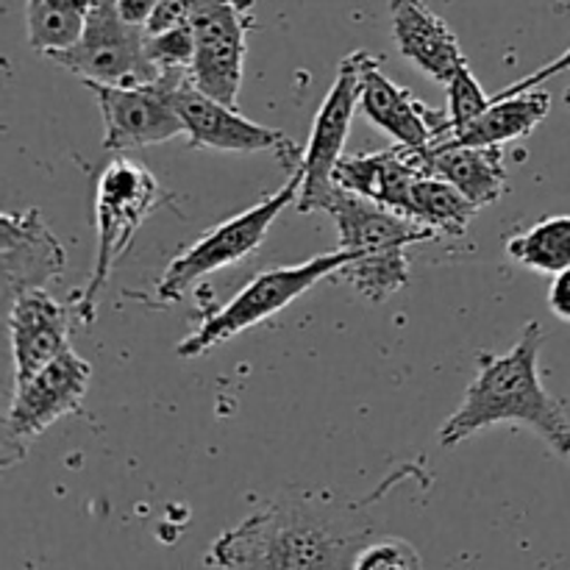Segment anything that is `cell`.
<instances>
[{
	"label": "cell",
	"instance_id": "cell-28",
	"mask_svg": "<svg viewBox=\"0 0 570 570\" xmlns=\"http://www.w3.org/2000/svg\"><path fill=\"white\" fill-rule=\"evenodd\" d=\"M234 3H237V6H243L245 11H250V9H254V3H256V0H234Z\"/></svg>",
	"mask_w": 570,
	"mask_h": 570
},
{
	"label": "cell",
	"instance_id": "cell-14",
	"mask_svg": "<svg viewBox=\"0 0 570 570\" xmlns=\"http://www.w3.org/2000/svg\"><path fill=\"white\" fill-rule=\"evenodd\" d=\"M360 111L406 148H429L449 126V111L429 109L412 89L390 81L382 72V59L371 53L362 72Z\"/></svg>",
	"mask_w": 570,
	"mask_h": 570
},
{
	"label": "cell",
	"instance_id": "cell-5",
	"mask_svg": "<svg viewBox=\"0 0 570 570\" xmlns=\"http://www.w3.org/2000/svg\"><path fill=\"white\" fill-rule=\"evenodd\" d=\"M354 259L356 256L351 250L337 248L332 254L312 256L309 262H301V265H284L259 273L226 306H220L215 315L204 317L200 326L176 345V354L184 356V360L209 354L220 343H228L237 334L278 315L284 306L301 298L317 282L334 276V273H343V267H348Z\"/></svg>",
	"mask_w": 570,
	"mask_h": 570
},
{
	"label": "cell",
	"instance_id": "cell-15",
	"mask_svg": "<svg viewBox=\"0 0 570 570\" xmlns=\"http://www.w3.org/2000/svg\"><path fill=\"white\" fill-rule=\"evenodd\" d=\"M11 356H14V384L37 376L45 365L70 348V317L45 289H28L6 306Z\"/></svg>",
	"mask_w": 570,
	"mask_h": 570
},
{
	"label": "cell",
	"instance_id": "cell-9",
	"mask_svg": "<svg viewBox=\"0 0 570 570\" xmlns=\"http://www.w3.org/2000/svg\"><path fill=\"white\" fill-rule=\"evenodd\" d=\"M48 59L81 81L142 83L161 76V67L148 53V28L128 22L117 0H92L81 39Z\"/></svg>",
	"mask_w": 570,
	"mask_h": 570
},
{
	"label": "cell",
	"instance_id": "cell-21",
	"mask_svg": "<svg viewBox=\"0 0 570 570\" xmlns=\"http://www.w3.org/2000/svg\"><path fill=\"white\" fill-rule=\"evenodd\" d=\"M507 256L521 267L557 276L570 267V215H551L507 239Z\"/></svg>",
	"mask_w": 570,
	"mask_h": 570
},
{
	"label": "cell",
	"instance_id": "cell-4",
	"mask_svg": "<svg viewBox=\"0 0 570 570\" xmlns=\"http://www.w3.org/2000/svg\"><path fill=\"white\" fill-rule=\"evenodd\" d=\"M165 200L161 184L145 165L131 159H115L100 173L95 189V220H98V250L95 267L81 293L72 298L78 323L89 326L98 315V298L109 284L111 271L126 254L139 226L159 209Z\"/></svg>",
	"mask_w": 570,
	"mask_h": 570
},
{
	"label": "cell",
	"instance_id": "cell-23",
	"mask_svg": "<svg viewBox=\"0 0 570 570\" xmlns=\"http://www.w3.org/2000/svg\"><path fill=\"white\" fill-rule=\"evenodd\" d=\"M148 53L161 70H189L195 56V37L189 26L167 28V31L148 33Z\"/></svg>",
	"mask_w": 570,
	"mask_h": 570
},
{
	"label": "cell",
	"instance_id": "cell-16",
	"mask_svg": "<svg viewBox=\"0 0 570 570\" xmlns=\"http://www.w3.org/2000/svg\"><path fill=\"white\" fill-rule=\"evenodd\" d=\"M390 22L399 53L432 81L449 87L460 65L468 61L449 22L429 9L426 0H390Z\"/></svg>",
	"mask_w": 570,
	"mask_h": 570
},
{
	"label": "cell",
	"instance_id": "cell-6",
	"mask_svg": "<svg viewBox=\"0 0 570 570\" xmlns=\"http://www.w3.org/2000/svg\"><path fill=\"white\" fill-rule=\"evenodd\" d=\"M301 184H304V167H295L289 181L284 184L278 193L267 195L265 200H259L250 209L239 212L232 220L220 223V226L209 228L198 243L189 245L184 254H178L176 259L167 265L165 276H161L156 295L165 304L184 298L189 289L198 282H204L209 273L223 271L228 265H237L245 256L254 254L262 243H265L267 232L276 223V217L287 209L289 204H298Z\"/></svg>",
	"mask_w": 570,
	"mask_h": 570
},
{
	"label": "cell",
	"instance_id": "cell-25",
	"mask_svg": "<svg viewBox=\"0 0 570 570\" xmlns=\"http://www.w3.org/2000/svg\"><path fill=\"white\" fill-rule=\"evenodd\" d=\"M568 70H570V48H568L566 53H562V56H557V59L551 61V65L540 67V70H538V72H532V76L521 78V81L510 83V87H504V89H501V92H495V95H493V100H501V98H512V95H521V92H527V89H534V87H540V83H546V81H549V78H557V76H562V72H568Z\"/></svg>",
	"mask_w": 570,
	"mask_h": 570
},
{
	"label": "cell",
	"instance_id": "cell-13",
	"mask_svg": "<svg viewBox=\"0 0 570 570\" xmlns=\"http://www.w3.org/2000/svg\"><path fill=\"white\" fill-rule=\"evenodd\" d=\"M6 306L28 289H45L65 273L67 254L39 209L6 212L0 217Z\"/></svg>",
	"mask_w": 570,
	"mask_h": 570
},
{
	"label": "cell",
	"instance_id": "cell-27",
	"mask_svg": "<svg viewBox=\"0 0 570 570\" xmlns=\"http://www.w3.org/2000/svg\"><path fill=\"white\" fill-rule=\"evenodd\" d=\"M117 6H120V14L128 22H134V26H148V20L159 9L161 0H117Z\"/></svg>",
	"mask_w": 570,
	"mask_h": 570
},
{
	"label": "cell",
	"instance_id": "cell-3",
	"mask_svg": "<svg viewBox=\"0 0 570 570\" xmlns=\"http://www.w3.org/2000/svg\"><path fill=\"white\" fill-rule=\"evenodd\" d=\"M315 212H326L340 234L337 248L356 256L340 276L373 304H382L410 282L406 248L417 243H432L438 234L399 212L387 209L367 195L348 187L328 189Z\"/></svg>",
	"mask_w": 570,
	"mask_h": 570
},
{
	"label": "cell",
	"instance_id": "cell-18",
	"mask_svg": "<svg viewBox=\"0 0 570 570\" xmlns=\"http://www.w3.org/2000/svg\"><path fill=\"white\" fill-rule=\"evenodd\" d=\"M551 95L543 89H527L512 98H501L490 104L488 111L468 122L454 137L438 139L432 145H504L512 139L529 137L540 122L549 117Z\"/></svg>",
	"mask_w": 570,
	"mask_h": 570
},
{
	"label": "cell",
	"instance_id": "cell-22",
	"mask_svg": "<svg viewBox=\"0 0 570 570\" xmlns=\"http://www.w3.org/2000/svg\"><path fill=\"white\" fill-rule=\"evenodd\" d=\"M449 126H445V131L440 134L438 139H445V137H454L456 131H462V128L468 126L471 120H476L482 111L490 109V104H493V98H488L484 95V89L479 87L476 76H473L471 65H460V70L454 72V78L449 81ZM434 139V142H438Z\"/></svg>",
	"mask_w": 570,
	"mask_h": 570
},
{
	"label": "cell",
	"instance_id": "cell-26",
	"mask_svg": "<svg viewBox=\"0 0 570 570\" xmlns=\"http://www.w3.org/2000/svg\"><path fill=\"white\" fill-rule=\"evenodd\" d=\"M549 309L551 315H557L560 321L570 323V267H566L562 273H557L554 282H551Z\"/></svg>",
	"mask_w": 570,
	"mask_h": 570
},
{
	"label": "cell",
	"instance_id": "cell-2",
	"mask_svg": "<svg viewBox=\"0 0 570 570\" xmlns=\"http://www.w3.org/2000/svg\"><path fill=\"white\" fill-rule=\"evenodd\" d=\"M543 328L529 321L507 354H479L476 379L454 415L440 426V445L454 449L495 423L529 426L560 460L570 462V421L540 379Z\"/></svg>",
	"mask_w": 570,
	"mask_h": 570
},
{
	"label": "cell",
	"instance_id": "cell-7",
	"mask_svg": "<svg viewBox=\"0 0 570 570\" xmlns=\"http://www.w3.org/2000/svg\"><path fill=\"white\" fill-rule=\"evenodd\" d=\"M189 70H161L159 78L142 83L81 81L98 98L104 115V148L126 154L134 148L170 142L184 137L176 92Z\"/></svg>",
	"mask_w": 570,
	"mask_h": 570
},
{
	"label": "cell",
	"instance_id": "cell-19",
	"mask_svg": "<svg viewBox=\"0 0 570 570\" xmlns=\"http://www.w3.org/2000/svg\"><path fill=\"white\" fill-rule=\"evenodd\" d=\"M476 212L479 206L468 200L454 184L432 173H421L412 181L404 204V217L432 228L438 237H462Z\"/></svg>",
	"mask_w": 570,
	"mask_h": 570
},
{
	"label": "cell",
	"instance_id": "cell-11",
	"mask_svg": "<svg viewBox=\"0 0 570 570\" xmlns=\"http://www.w3.org/2000/svg\"><path fill=\"white\" fill-rule=\"evenodd\" d=\"M248 26L250 11H245L234 0H204V6L189 20L195 37L189 81L200 92L228 106L239 104L245 53H248V45H245Z\"/></svg>",
	"mask_w": 570,
	"mask_h": 570
},
{
	"label": "cell",
	"instance_id": "cell-12",
	"mask_svg": "<svg viewBox=\"0 0 570 570\" xmlns=\"http://www.w3.org/2000/svg\"><path fill=\"white\" fill-rule=\"evenodd\" d=\"M178 115L184 122V137L193 148L212 150H234V154H254V150H273L282 165L293 173L304 161V150L284 137L276 128L259 126L237 111V106H228L212 95L200 92L189 76L184 78L176 92Z\"/></svg>",
	"mask_w": 570,
	"mask_h": 570
},
{
	"label": "cell",
	"instance_id": "cell-10",
	"mask_svg": "<svg viewBox=\"0 0 570 570\" xmlns=\"http://www.w3.org/2000/svg\"><path fill=\"white\" fill-rule=\"evenodd\" d=\"M365 59L367 50H354V53H348L340 61L337 78H334L332 89H328L321 109H317L315 126H312L309 134V145L304 148V161H301V167H304V184H301L298 204H295L301 215L315 212L323 195L334 187V167L343 159L351 120H354L356 109H360Z\"/></svg>",
	"mask_w": 570,
	"mask_h": 570
},
{
	"label": "cell",
	"instance_id": "cell-24",
	"mask_svg": "<svg viewBox=\"0 0 570 570\" xmlns=\"http://www.w3.org/2000/svg\"><path fill=\"white\" fill-rule=\"evenodd\" d=\"M421 566H423V557L417 554L415 546L406 543V540L401 538L373 540V543H367L354 560V568H362V570H371V568L399 570V568H421Z\"/></svg>",
	"mask_w": 570,
	"mask_h": 570
},
{
	"label": "cell",
	"instance_id": "cell-1",
	"mask_svg": "<svg viewBox=\"0 0 570 570\" xmlns=\"http://www.w3.org/2000/svg\"><path fill=\"white\" fill-rule=\"evenodd\" d=\"M367 501L289 490L212 543L215 568H354L373 532Z\"/></svg>",
	"mask_w": 570,
	"mask_h": 570
},
{
	"label": "cell",
	"instance_id": "cell-17",
	"mask_svg": "<svg viewBox=\"0 0 570 570\" xmlns=\"http://www.w3.org/2000/svg\"><path fill=\"white\" fill-rule=\"evenodd\" d=\"M421 156L426 173L454 184L479 209L495 204L510 187L501 145H429Z\"/></svg>",
	"mask_w": 570,
	"mask_h": 570
},
{
	"label": "cell",
	"instance_id": "cell-20",
	"mask_svg": "<svg viewBox=\"0 0 570 570\" xmlns=\"http://www.w3.org/2000/svg\"><path fill=\"white\" fill-rule=\"evenodd\" d=\"M92 0H26L28 45L50 56L72 48L87 28Z\"/></svg>",
	"mask_w": 570,
	"mask_h": 570
},
{
	"label": "cell",
	"instance_id": "cell-8",
	"mask_svg": "<svg viewBox=\"0 0 570 570\" xmlns=\"http://www.w3.org/2000/svg\"><path fill=\"white\" fill-rule=\"evenodd\" d=\"M89 382H92L89 362L67 348L37 376L14 384V399L6 412L3 438H0V468L9 471L26 460L28 449L42 438L45 429L53 426L59 417L81 410Z\"/></svg>",
	"mask_w": 570,
	"mask_h": 570
}]
</instances>
